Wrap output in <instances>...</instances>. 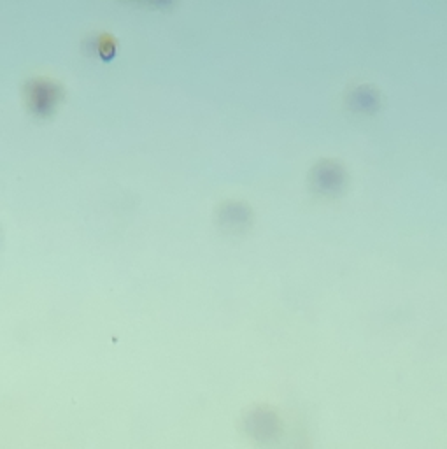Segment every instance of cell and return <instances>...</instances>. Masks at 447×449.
<instances>
[{
	"instance_id": "obj_1",
	"label": "cell",
	"mask_w": 447,
	"mask_h": 449,
	"mask_svg": "<svg viewBox=\"0 0 447 449\" xmlns=\"http://www.w3.org/2000/svg\"><path fill=\"white\" fill-rule=\"evenodd\" d=\"M100 55H102L106 60H109L111 56H114V43H112V41H104V43L100 44Z\"/></svg>"
}]
</instances>
